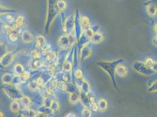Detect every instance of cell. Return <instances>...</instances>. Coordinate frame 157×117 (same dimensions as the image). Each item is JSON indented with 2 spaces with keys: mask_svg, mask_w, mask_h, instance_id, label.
<instances>
[{
  "mask_svg": "<svg viewBox=\"0 0 157 117\" xmlns=\"http://www.w3.org/2000/svg\"><path fill=\"white\" fill-rule=\"evenodd\" d=\"M116 69L118 76L120 77H125L128 74V70L124 66L118 65Z\"/></svg>",
  "mask_w": 157,
  "mask_h": 117,
  "instance_id": "obj_1",
  "label": "cell"
},
{
  "mask_svg": "<svg viewBox=\"0 0 157 117\" xmlns=\"http://www.w3.org/2000/svg\"><path fill=\"white\" fill-rule=\"evenodd\" d=\"M154 61L152 60V59L151 58H148L147 60H146V62H145V66L148 67V68H149V69H152V67L154 66Z\"/></svg>",
  "mask_w": 157,
  "mask_h": 117,
  "instance_id": "obj_2",
  "label": "cell"
},
{
  "mask_svg": "<svg viewBox=\"0 0 157 117\" xmlns=\"http://www.w3.org/2000/svg\"><path fill=\"white\" fill-rule=\"evenodd\" d=\"M98 107L99 109L100 110H105V108L107 107V103L105 100H101L98 103Z\"/></svg>",
  "mask_w": 157,
  "mask_h": 117,
  "instance_id": "obj_3",
  "label": "cell"
},
{
  "mask_svg": "<svg viewBox=\"0 0 157 117\" xmlns=\"http://www.w3.org/2000/svg\"><path fill=\"white\" fill-rule=\"evenodd\" d=\"M24 24V18L22 17H19L17 18L15 21V24L17 27H20L22 26Z\"/></svg>",
  "mask_w": 157,
  "mask_h": 117,
  "instance_id": "obj_4",
  "label": "cell"
},
{
  "mask_svg": "<svg viewBox=\"0 0 157 117\" xmlns=\"http://www.w3.org/2000/svg\"><path fill=\"white\" fill-rule=\"evenodd\" d=\"M44 41H45V39L44 37H42L41 36H39L37 39V46L40 47V46L43 45Z\"/></svg>",
  "mask_w": 157,
  "mask_h": 117,
  "instance_id": "obj_5",
  "label": "cell"
},
{
  "mask_svg": "<svg viewBox=\"0 0 157 117\" xmlns=\"http://www.w3.org/2000/svg\"><path fill=\"white\" fill-rule=\"evenodd\" d=\"M152 43L153 44V45L157 46V37H154L153 39H152Z\"/></svg>",
  "mask_w": 157,
  "mask_h": 117,
  "instance_id": "obj_6",
  "label": "cell"
},
{
  "mask_svg": "<svg viewBox=\"0 0 157 117\" xmlns=\"http://www.w3.org/2000/svg\"><path fill=\"white\" fill-rule=\"evenodd\" d=\"M1 116H3V114L1 112H0V117H1Z\"/></svg>",
  "mask_w": 157,
  "mask_h": 117,
  "instance_id": "obj_7",
  "label": "cell"
}]
</instances>
